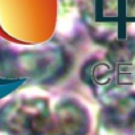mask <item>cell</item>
Masks as SVG:
<instances>
[{
  "label": "cell",
  "instance_id": "obj_1",
  "mask_svg": "<svg viewBox=\"0 0 135 135\" xmlns=\"http://www.w3.org/2000/svg\"><path fill=\"white\" fill-rule=\"evenodd\" d=\"M45 127L42 111L32 113L21 105H12L0 113V128L11 135H45Z\"/></svg>",
  "mask_w": 135,
  "mask_h": 135
}]
</instances>
